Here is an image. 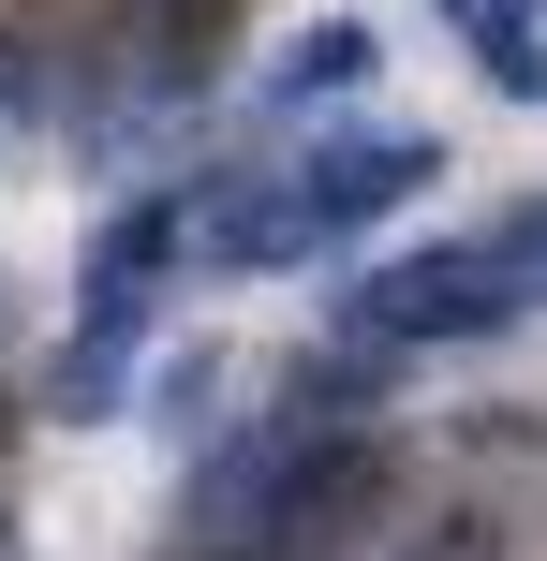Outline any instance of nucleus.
Listing matches in <instances>:
<instances>
[{"instance_id":"f257e3e1","label":"nucleus","mask_w":547,"mask_h":561,"mask_svg":"<svg viewBox=\"0 0 547 561\" xmlns=\"http://www.w3.org/2000/svg\"><path fill=\"white\" fill-rule=\"evenodd\" d=\"M430 178H444V148H430V134H385V118L311 134L296 163H252L237 193H193V266L266 280V266H296V252H341V237L400 222Z\"/></svg>"},{"instance_id":"f03ea898","label":"nucleus","mask_w":547,"mask_h":561,"mask_svg":"<svg viewBox=\"0 0 547 561\" xmlns=\"http://www.w3.org/2000/svg\"><path fill=\"white\" fill-rule=\"evenodd\" d=\"M193 266V193H134L104 222V252H89V296H75V340H59L45 369V414H134V369H148V310H163V280Z\"/></svg>"},{"instance_id":"7ed1b4c3","label":"nucleus","mask_w":547,"mask_h":561,"mask_svg":"<svg viewBox=\"0 0 547 561\" xmlns=\"http://www.w3.org/2000/svg\"><path fill=\"white\" fill-rule=\"evenodd\" d=\"M533 310V280L489 237H444V252H385L371 280H341V355H430V340H503Z\"/></svg>"},{"instance_id":"20e7f679","label":"nucleus","mask_w":547,"mask_h":561,"mask_svg":"<svg viewBox=\"0 0 547 561\" xmlns=\"http://www.w3.org/2000/svg\"><path fill=\"white\" fill-rule=\"evenodd\" d=\"M371 15H311V30H282V59H266V118H296V104H341V89H371Z\"/></svg>"},{"instance_id":"39448f33","label":"nucleus","mask_w":547,"mask_h":561,"mask_svg":"<svg viewBox=\"0 0 547 561\" xmlns=\"http://www.w3.org/2000/svg\"><path fill=\"white\" fill-rule=\"evenodd\" d=\"M444 15L474 30V59H489L503 104H547V0H444Z\"/></svg>"},{"instance_id":"423d86ee","label":"nucleus","mask_w":547,"mask_h":561,"mask_svg":"<svg viewBox=\"0 0 547 561\" xmlns=\"http://www.w3.org/2000/svg\"><path fill=\"white\" fill-rule=\"evenodd\" d=\"M207 385H223V355L193 340V355H163V369H148V414H163L178 444H193V428H207Z\"/></svg>"},{"instance_id":"0eeeda50","label":"nucleus","mask_w":547,"mask_h":561,"mask_svg":"<svg viewBox=\"0 0 547 561\" xmlns=\"http://www.w3.org/2000/svg\"><path fill=\"white\" fill-rule=\"evenodd\" d=\"M489 252H503V266H518L533 296H547V193H533V207H503V222H489Z\"/></svg>"},{"instance_id":"6e6552de","label":"nucleus","mask_w":547,"mask_h":561,"mask_svg":"<svg viewBox=\"0 0 547 561\" xmlns=\"http://www.w3.org/2000/svg\"><path fill=\"white\" fill-rule=\"evenodd\" d=\"M0 561H15V517H0Z\"/></svg>"},{"instance_id":"1a4fd4ad","label":"nucleus","mask_w":547,"mask_h":561,"mask_svg":"<svg viewBox=\"0 0 547 561\" xmlns=\"http://www.w3.org/2000/svg\"><path fill=\"white\" fill-rule=\"evenodd\" d=\"M0 428H15V399H0Z\"/></svg>"}]
</instances>
